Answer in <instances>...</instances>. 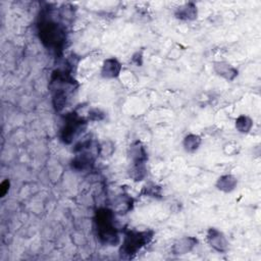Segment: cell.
<instances>
[{
	"mask_svg": "<svg viewBox=\"0 0 261 261\" xmlns=\"http://www.w3.org/2000/svg\"><path fill=\"white\" fill-rule=\"evenodd\" d=\"M153 238L152 230H129L126 233L123 244L120 249V257L130 260L138 252L148 245Z\"/></svg>",
	"mask_w": 261,
	"mask_h": 261,
	"instance_id": "3",
	"label": "cell"
},
{
	"mask_svg": "<svg viewBox=\"0 0 261 261\" xmlns=\"http://www.w3.org/2000/svg\"><path fill=\"white\" fill-rule=\"evenodd\" d=\"M146 195L151 196V197H156L160 195V188L156 187V186H152V187H146Z\"/></svg>",
	"mask_w": 261,
	"mask_h": 261,
	"instance_id": "16",
	"label": "cell"
},
{
	"mask_svg": "<svg viewBox=\"0 0 261 261\" xmlns=\"http://www.w3.org/2000/svg\"><path fill=\"white\" fill-rule=\"evenodd\" d=\"M197 8L193 4H187L182 8H179L176 12V17L184 21H192L197 18Z\"/></svg>",
	"mask_w": 261,
	"mask_h": 261,
	"instance_id": "11",
	"label": "cell"
},
{
	"mask_svg": "<svg viewBox=\"0 0 261 261\" xmlns=\"http://www.w3.org/2000/svg\"><path fill=\"white\" fill-rule=\"evenodd\" d=\"M38 32L44 46L55 52L63 51L66 42V32L62 25L51 18L42 17L38 25Z\"/></svg>",
	"mask_w": 261,
	"mask_h": 261,
	"instance_id": "2",
	"label": "cell"
},
{
	"mask_svg": "<svg viewBox=\"0 0 261 261\" xmlns=\"http://www.w3.org/2000/svg\"><path fill=\"white\" fill-rule=\"evenodd\" d=\"M238 181L235 177L230 176V175H225L220 177L217 182H216V188L222 192L228 193L231 192L233 190H235V188L237 187Z\"/></svg>",
	"mask_w": 261,
	"mask_h": 261,
	"instance_id": "12",
	"label": "cell"
},
{
	"mask_svg": "<svg viewBox=\"0 0 261 261\" xmlns=\"http://www.w3.org/2000/svg\"><path fill=\"white\" fill-rule=\"evenodd\" d=\"M201 138L198 135H194V134H190L188 136L185 137L184 142H183V146L184 149L188 152V153H194L195 151H197L201 145Z\"/></svg>",
	"mask_w": 261,
	"mask_h": 261,
	"instance_id": "13",
	"label": "cell"
},
{
	"mask_svg": "<svg viewBox=\"0 0 261 261\" xmlns=\"http://www.w3.org/2000/svg\"><path fill=\"white\" fill-rule=\"evenodd\" d=\"M252 125H253L252 121L245 115H241L236 121V128L240 133H244V134L248 133L251 130Z\"/></svg>",
	"mask_w": 261,
	"mask_h": 261,
	"instance_id": "14",
	"label": "cell"
},
{
	"mask_svg": "<svg viewBox=\"0 0 261 261\" xmlns=\"http://www.w3.org/2000/svg\"><path fill=\"white\" fill-rule=\"evenodd\" d=\"M130 157L132 164H145L147 160V152L140 142H135L130 146Z\"/></svg>",
	"mask_w": 261,
	"mask_h": 261,
	"instance_id": "8",
	"label": "cell"
},
{
	"mask_svg": "<svg viewBox=\"0 0 261 261\" xmlns=\"http://www.w3.org/2000/svg\"><path fill=\"white\" fill-rule=\"evenodd\" d=\"M112 205L114 213L126 214L133 208V199L128 195H119L114 198Z\"/></svg>",
	"mask_w": 261,
	"mask_h": 261,
	"instance_id": "9",
	"label": "cell"
},
{
	"mask_svg": "<svg viewBox=\"0 0 261 261\" xmlns=\"http://www.w3.org/2000/svg\"><path fill=\"white\" fill-rule=\"evenodd\" d=\"M94 223L96 235L103 245L115 246L119 244L120 236L114 224V212L112 209H98L95 214Z\"/></svg>",
	"mask_w": 261,
	"mask_h": 261,
	"instance_id": "1",
	"label": "cell"
},
{
	"mask_svg": "<svg viewBox=\"0 0 261 261\" xmlns=\"http://www.w3.org/2000/svg\"><path fill=\"white\" fill-rule=\"evenodd\" d=\"M122 71V65L115 59H108L103 63L101 75L105 79L118 78Z\"/></svg>",
	"mask_w": 261,
	"mask_h": 261,
	"instance_id": "7",
	"label": "cell"
},
{
	"mask_svg": "<svg viewBox=\"0 0 261 261\" xmlns=\"http://www.w3.org/2000/svg\"><path fill=\"white\" fill-rule=\"evenodd\" d=\"M10 186H11V183L8 179L2 183V185H0V197L2 198L6 197V195L9 193Z\"/></svg>",
	"mask_w": 261,
	"mask_h": 261,
	"instance_id": "15",
	"label": "cell"
},
{
	"mask_svg": "<svg viewBox=\"0 0 261 261\" xmlns=\"http://www.w3.org/2000/svg\"><path fill=\"white\" fill-rule=\"evenodd\" d=\"M207 241L209 245L217 252L223 253L228 249V242L224 235L217 228L211 227L207 231Z\"/></svg>",
	"mask_w": 261,
	"mask_h": 261,
	"instance_id": "5",
	"label": "cell"
},
{
	"mask_svg": "<svg viewBox=\"0 0 261 261\" xmlns=\"http://www.w3.org/2000/svg\"><path fill=\"white\" fill-rule=\"evenodd\" d=\"M213 70L218 76L222 77L227 81H231L238 76V71L227 63H223V62L214 63Z\"/></svg>",
	"mask_w": 261,
	"mask_h": 261,
	"instance_id": "10",
	"label": "cell"
},
{
	"mask_svg": "<svg viewBox=\"0 0 261 261\" xmlns=\"http://www.w3.org/2000/svg\"><path fill=\"white\" fill-rule=\"evenodd\" d=\"M86 122L78 113L72 112L66 117L64 127L61 132V139L65 144H71L84 129Z\"/></svg>",
	"mask_w": 261,
	"mask_h": 261,
	"instance_id": "4",
	"label": "cell"
},
{
	"mask_svg": "<svg viewBox=\"0 0 261 261\" xmlns=\"http://www.w3.org/2000/svg\"><path fill=\"white\" fill-rule=\"evenodd\" d=\"M197 243L198 240L194 237H184L173 244L172 252L176 255L187 254L197 246Z\"/></svg>",
	"mask_w": 261,
	"mask_h": 261,
	"instance_id": "6",
	"label": "cell"
}]
</instances>
